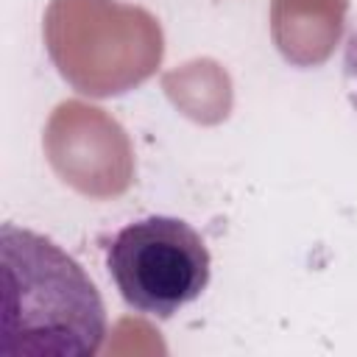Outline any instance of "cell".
<instances>
[{
  "instance_id": "6da1fadb",
  "label": "cell",
  "mask_w": 357,
  "mask_h": 357,
  "mask_svg": "<svg viewBox=\"0 0 357 357\" xmlns=\"http://www.w3.org/2000/svg\"><path fill=\"white\" fill-rule=\"evenodd\" d=\"M0 357H92L106 307L89 273L50 237L0 229Z\"/></svg>"
},
{
  "instance_id": "7a4b0ae2",
  "label": "cell",
  "mask_w": 357,
  "mask_h": 357,
  "mask_svg": "<svg viewBox=\"0 0 357 357\" xmlns=\"http://www.w3.org/2000/svg\"><path fill=\"white\" fill-rule=\"evenodd\" d=\"M106 268L134 312L167 321L206 290L212 257L187 220L151 215L109 237Z\"/></svg>"
},
{
  "instance_id": "3957f363",
  "label": "cell",
  "mask_w": 357,
  "mask_h": 357,
  "mask_svg": "<svg viewBox=\"0 0 357 357\" xmlns=\"http://www.w3.org/2000/svg\"><path fill=\"white\" fill-rule=\"evenodd\" d=\"M343 78H346L349 98L357 109V31L351 33V39L346 45V53H343Z\"/></svg>"
}]
</instances>
